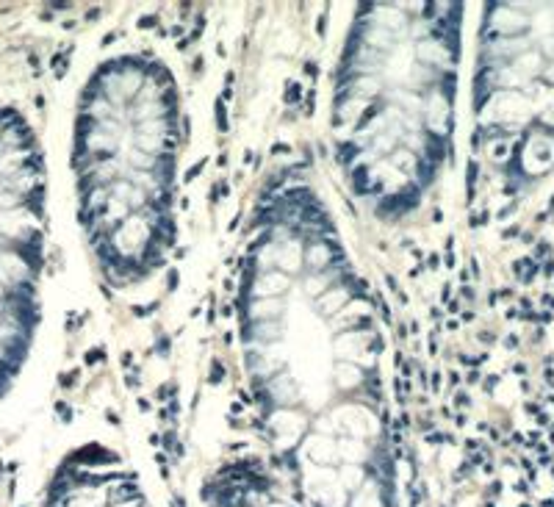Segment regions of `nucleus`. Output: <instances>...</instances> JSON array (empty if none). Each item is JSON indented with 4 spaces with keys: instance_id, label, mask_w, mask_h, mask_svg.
Here are the masks:
<instances>
[{
    "instance_id": "nucleus-9",
    "label": "nucleus",
    "mask_w": 554,
    "mask_h": 507,
    "mask_svg": "<svg viewBox=\"0 0 554 507\" xmlns=\"http://www.w3.org/2000/svg\"><path fill=\"white\" fill-rule=\"evenodd\" d=\"M349 288H344V285H335V288H330L327 294H319V311L321 313H338L344 305H349Z\"/></svg>"
},
{
    "instance_id": "nucleus-27",
    "label": "nucleus",
    "mask_w": 554,
    "mask_h": 507,
    "mask_svg": "<svg viewBox=\"0 0 554 507\" xmlns=\"http://www.w3.org/2000/svg\"><path fill=\"white\" fill-rule=\"evenodd\" d=\"M150 25H156V17H142L139 20V28H150Z\"/></svg>"
},
{
    "instance_id": "nucleus-25",
    "label": "nucleus",
    "mask_w": 554,
    "mask_h": 507,
    "mask_svg": "<svg viewBox=\"0 0 554 507\" xmlns=\"http://www.w3.org/2000/svg\"><path fill=\"white\" fill-rule=\"evenodd\" d=\"M100 358H106V352H103V349H95V352H89V355H86V361H89V363L100 361Z\"/></svg>"
},
{
    "instance_id": "nucleus-23",
    "label": "nucleus",
    "mask_w": 554,
    "mask_h": 507,
    "mask_svg": "<svg viewBox=\"0 0 554 507\" xmlns=\"http://www.w3.org/2000/svg\"><path fill=\"white\" fill-rule=\"evenodd\" d=\"M205 164H208V161H200V164H197L194 169H189V172H186V180H194V177H197V175H200V172H203V169H205Z\"/></svg>"
},
{
    "instance_id": "nucleus-6",
    "label": "nucleus",
    "mask_w": 554,
    "mask_h": 507,
    "mask_svg": "<svg viewBox=\"0 0 554 507\" xmlns=\"http://www.w3.org/2000/svg\"><path fill=\"white\" fill-rule=\"evenodd\" d=\"M416 56H418V61H424V64H443V61L455 59V53H452L441 39H435V36L418 42L416 45Z\"/></svg>"
},
{
    "instance_id": "nucleus-17",
    "label": "nucleus",
    "mask_w": 554,
    "mask_h": 507,
    "mask_svg": "<svg viewBox=\"0 0 554 507\" xmlns=\"http://www.w3.org/2000/svg\"><path fill=\"white\" fill-rule=\"evenodd\" d=\"M341 482L347 488H355V485H360L363 482V474H360V468L355 466V463H349V466L341 471Z\"/></svg>"
},
{
    "instance_id": "nucleus-20",
    "label": "nucleus",
    "mask_w": 554,
    "mask_h": 507,
    "mask_svg": "<svg viewBox=\"0 0 554 507\" xmlns=\"http://www.w3.org/2000/svg\"><path fill=\"white\" fill-rule=\"evenodd\" d=\"M216 125H219V130H227V111H224V100H216Z\"/></svg>"
},
{
    "instance_id": "nucleus-10",
    "label": "nucleus",
    "mask_w": 554,
    "mask_h": 507,
    "mask_svg": "<svg viewBox=\"0 0 554 507\" xmlns=\"http://www.w3.org/2000/svg\"><path fill=\"white\" fill-rule=\"evenodd\" d=\"M391 166L396 169L399 175H416V169H418V158H416V153L413 150H408V147H399V150H394L391 153Z\"/></svg>"
},
{
    "instance_id": "nucleus-4",
    "label": "nucleus",
    "mask_w": 554,
    "mask_h": 507,
    "mask_svg": "<svg viewBox=\"0 0 554 507\" xmlns=\"http://www.w3.org/2000/svg\"><path fill=\"white\" fill-rule=\"evenodd\" d=\"M452 103H449L443 95H435V97L429 100L427 106V127L432 136H441L443 130H449L452 127Z\"/></svg>"
},
{
    "instance_id": "nucleus-22",
    "label": "nucleus",
    "mask_w": 554,
    "mask_h": 507,
    "mask_svg": "<svg viewBox=\"0 0 554 507\" xmlns=\"http://www.w3.org/2000/svg\"><path fill=\"white\" fill-rule=\"evenodd\" d=\"M224 377V366L219 361H214V366H211V382H222Z\"/></svg>"
},
{
    "instance_id": "nucleus-7",
    "label": "nucleus",
    "mask_w": 554,
    "mask_h": 507,
    "mask_svg": "<svg viewBox=\"0 0 554 507\" xmlns=\"http://www.w3.org/2000/svg\"><path fill=\"white\" fill-rule=\"evenodd\" d=\"M274 264L280 266V272H297L302 266V253H300V244L294 241H285L277 247V253H274Z\"/></svg>"
},
{
    "instance_id": "nucleus-13",
    "label": "nucleus",
    "mask_w": 554,
    "mask_h": 507,
    "mask_svg": "<svg viewBox=\"0 0 554 507\" xmlns=\"http://www.w3.org/2000/svg\"><path fill=\"white\" fill-rule=\"evenodd\" d=\"M305 261H308V266H313L316 272H321V269H324V266L332 261V250L327 247V244H321V241H319V244H313L311 250L305 253Z\"/></svg>"
},
{
    "instance_id": "nucleus-5",
    "label": "nucleus",
    "mask_w": 554,
    "mask_h": 507,
    "mask_svg": "<svg viewBox=\"0 0 554 507\" xmlns=\"http://www.w3.org/2000/svg\"><path fill=\"white\" fill-rule=\"evenodd\" d=\"M288 288V277L283 272H263L253 283V300H277Z\"/></svg>"
},
{
    "instance_id": "nucleus-3",
    "label": "nucleus",
    "mask_w": 554,
    "mask_h": 507,
    "mask_svg": "<svg viewBox=\"0 0 554 507\" xmlns=\"http://www.w3.org/2000/svg\"><path fill=\"white\" fill-rule=\"evenodd\" d=\"M80 150L86 153V156L97 158V156H114L117 153V136L114 133H106V130H100L97 125H92V122H86L83 125V133H80Z\"/></svg>"
},
{
    "instance_id": "nucleus-8",
    "label": "nucleus",
    "mask_w": 554,
    "mask_h": 507,
    "mask_svg": "<svg viewBox=\"0 0 554 507\" xmlns=\"http://www.w3.org/2000/svg\"><path fill=\"white\" fill-rule=\"evenodd\" d=\"M283 313V302L280 300H255L250 305V319L258 324H269L274 319H280Z\"/></svg>"
},
{
    "instance_id": "nucleus-19",
    "label": "nucleus",
    "mask_w": 554,
    "mask_h": 507,
    "mask_svg": "<svg viewBox=\"0 0 554 507\" xmlns=\"http://www.w3.org/2000/svg\"><path fill=\"white\" fill-rule=\"evenodd\" d=\"M394 97L399 100V103H405L408 108H421V100H418V95H413V92H405V89H396L394 92Z\"/></svg>"
},
{
    "instance_id": "nucleus-24",
    "label": "nucleus",
    "mask_w": 554,
    "mask_h": 507,
    "mask_svg": "<svg viewBox=\"0 0 554 507\" xmlns=\"http://www.w3.org/2000/svg\"><path fill=\"white\" fill-rule=\"evenodd\" d=\"M474 183H476V164H468V189L474 191Z\"/></svg>"
},
{
    "instance_id": "nucleus-14",
    "label": "nucleus",
    "mask_w": 554,
    "mask_h": 507,
    "mask_svg": "<svg viewBox=\"0 0 554 507\" xmlns=\"http://www.w3.org/2000/svg\"><path fill=\"white\" fill-rule=\"evenodd\" d=\"M338 380L344 382V388H352V385H358V382L363 380V369L355 366V363H347V369H344V366L338 369Z\"/></svg>"
},
{
    "instance_id": "nucleus-29",
    "label": "nucleus",
    "mask_w": 554,
    "mask_h": 507,
    "mask_svg": "<svg viewBox=\"0 0 554 507\" xmlns=\"http://www.w3.org/2000/svg\"><path fill=\"white\" fill-rule=\"evenodd\" d=\"M139 410H150V402H147V399H139Z\"/></svg>"
},
{
    "instance_id": "nucleus-18",
    "label": "nucleus",
    "mask_w": 554,
    "mask_h": 507,
    "mask_svg": "<svg viewBox=\"0 0 554 507\" xmlns=\"http://www.w3.org/2000/svg\"><path fill=\"white\" fill-rule=\"evenodd\" d=\"M305 288H308L311 297H319V291L324 294V288H327V277H324V274H311V277L305 280Z\"/></svg>"
},
{
    "instance_id": "nucleus-15",
    "label": "nucleus",
    "mask_w": 554,
    "mask_h": 507,
    "mask_svg": "<svg viewBox=\"0 0 554 507\" xmlns=\"http://www.w3.org/2000/svg\"><path fill=\"white\" fill-rule=\"evenodd\" d=\"M130 164L136 166L139 172H156L158 158L156 156H147V153H142V150H133V153H130Z\"/></svg>"
},
{
    "instance_id": "nucleus-2",
    "label": "nucleus",
    "mask_w": 554,
    "mask_h": 507,
    "mask_svg": "<svg viewBox=\"0 0 554 507\" xmlns=\"http://www.w3.org/2000/svg\"><path fill=\"white\" fill-rule=\"evenodd\" d=\"M153 244V227L144 214H130L125 222L108 233V247L119 261H136Z\"/></svg>"
},
{
    "instance_id": "nucleus-1",
    "label": "nucleus",
    "mask_w": 554,
    "mask_h": 507,
    "mask_svg": "<svg viewBox=\"0 0 554 507\" xmlns=\"http://www.w3.org/2000/svg\"><path fill=\"white\" fill-rule=\"evenodd\" d=\"M42 216V153L20 111L0 106V396L20 374L39 324Z\"/></svg>"
},
{
    "instance_id": "nucleus-21",
    "label": "nucleus",
    "mask_w": 554,
    "mask_h": 507,
    "mask_svg": "<svg viewBox=\"0 0 554 507\" xmlns=\"http://www.w3.org/2000/svg\"><path fill=\"white\" fill-rule=\"evenodd\" d=\"M300 97H302V86L297 80H291V83H288V92H285V103H297Z\"/></svg>"
},
{
    "instance_id": "nucleus-26",
    "label": "nucleus",
    "mask_w": 554,
    "mask_h": 507,
    "mask_svg": "<svg viewBox=\"0 0 554 507\" xmlns=\"http://www.w3.org/2000/svg\"><path fill=\"white\" fill-rule=\"evenodd\" d=\"M166 285H169V288H177V269H172V272H169V277H166Z\"/></svg>"
},
{
    "instance_id": "nucleus-12",
    "label": "nucleus",
    "mask_w": 554,
    "mask_h": 507,
    "mask_svg": "<svg viewBox=\"0 0 554 507\" xmlns=\"http://www.w3.org/2000/svg\"><path fill=\"white\" fill-rule=\"evenodd\" d=\"M308 449H313L308 455H311V460H316V463H332V460H335V444H332V441L311 438L308 441Z\"/></svg>"
},
{
    "instance_id": "nucleus-11",
    "label": "nucleus",
    "mask_w": 554,
    "mask_h": 507,
    "mask_svg": "<svg viewBox=\"0 0 554 507\" xmlns=\"http://www.w3.org/2000/svg\"><path fill=\"white\" fill-rule=\"evenodd\" d=\"M369 108L366 100H358V97H341L338 100V119H349V122H358L363 119V111Z\"/></svg>"
},
{
    "instance_id": "nucleus-28",
    "label": "nucleus",
    "mask_w": 554,
    "mask_h": 507,
    "mask_svg": "<svg viewBox=\"0 0 554 507\" xmlns=\"http://www.w3.org/2000/svg\"><path fill=\"white\" fill-rule=\"evenodd\" d=\"M117 507H144V505H142V499H133V502H125V505H117Z\"/></svg>"
},
{
    "instance_id": "nucleus-16",
    "label": "nucleus",
    "mask_w": 554,
    "mask_h": 507,
    "mask_svg": "<svg viewBox=\"0 0 554 507\" xmlns=\"http://www.w3.org/2000/svg\"><path fill=\"white\" fill-rule=\"evenodd\" d=\"M341 449H344V458L349 460V463H358L360 458H363V444L355 438L349 441H341Z\"/></svg>"
}]
</instances>
